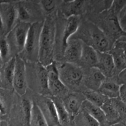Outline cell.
<instances>
[{
    "instance_id": "cell-41",
    "label": "cell",
    "mask_w": 126,
    "mask_h": 126,
    "mask_svg": "<svg viewBox=\"0 0 126 126\" xmlns=\"http://www.w3.org/2000/svg\"><path fill=\"white\" fill-rule=\"evenodd\" d=\"M2 60H1V56H0V67H1V65H2Z\"/></svg>"
},
{
    "instance_id": "cell-17",
    "label": "cell",
    "mask_w": 126,
    "mask_h": 126,
    "mask_svg": "<svg viewBox=\"0 0 126 126\" xmlns=\"http://www.w3.org/2000/svg\"><path fill=\"white\" fill-rule=\"evenodd\" d=\"M121 85L117 80L106 78L100 86L98 91L108 99L119 97Z\"/></svg>"
},
{
    "instance_id": "cell-4",
    "label": "cell",
    "mask_w": 126,
    "mask_h": 126,
    "mask_svg": "<svg viewBox=\"0 0 126 126\" xmlns=\"http://www.w3.org/2000/svg\"><path fill=\"white\" fill-rule=\"evenodd\" d=\"M59 78L67 89H76L84 81L82 68L76 64L67 62H56Z\"/></svg>"
},
{
    "instance_id": "cell-35",
    "label": "cell",
    "mask_w": 126,
    "mask_h": 126,
    "mask_svg": "<svg viewBox=\"0 0 126 126\" xmlns=\"http://www.w3.org/2000/svg\"><path fill=\"white\" fill-rule=\"evenodd\" d=\"M119 98L123 101V103L126 105V86L121 85L119 92Z\"/></svg>"
},
{
    "instance_id": "cell-37",
    "label": "cell",
    "mask_w": 126,
    "mask_h": 126,
    "mask_svg": "<svg viewBox=\"0 0 126 126\" xmlns=\"http://www.w3.org/2000/svg\"><path fill=\"white\" fill-rule=\"evenodd\" d=\"M0 126H9L8 124L5 121H1L0 122Z\"/></svg>"
},
{
    "instance_id": "cell-13",
    "label": "cell",
    "mask_w": 126,
    "mask_h": 126,
    "mask_svg": "<svg viewBox=\"0 0 126 126\" xmlns=\"http://www.w3.org/2000/svg\"><path fill=\"white\" fill-rule=\"evenodd\" d=\"M95 68L98 69L106 78H111L116 71L113 58L110 52H98V61Z\"/></svg>"
},
{
    "instance_id": "cell-39",
    "label": "cell",
    "mask_w": 126,
    "mask_h": 126,
    "mask_svg": "<svg viewBox=\"0 0 126 126\" xmlns=\"http://www.w3.org/2000/svg\"><path fill=\"white\" fill-rule=\"evenodd\" d=\"M0 30H2V23L1 16H0Z\"/></svg>"
},
{
    "instance_id": "cell-7",
    "label": "cell",
    "mask_w": 126,
    "mask_h": 126,
    "mask_svg": "<svg viewBox=\"0 0 126 126\" xmlns=\"http://www.w3.org/2000/svg\"><path fill=\"white\" fill-rule=\"evenodd\" d=\"M16 57L12 87L19 95L23 96L27 91V70L25 61L18 55Z\"/></svg>"
},
{
    "instance_id": "cell-20",
    "label": "cell",
    "mask_w": 126,
    "mask_h": 126,
    "mask_svg": "<svg viewBox=\"0 0 126 126\" xmlns=\"http://www.w3.org/2000/svg\"><path fill=\"white\" fill-rule=\"evenodd\" d=\"M17 20L18 22L32 23V19L34 17V11H33V7L27 6L25 1L18 2L17 4Z\"/></svg>"
},
{
    "instance_id": "cell-36",
    "label": "cell",
    "mask_w": 126,
    "mask_h": 126,
    "mask_svg": "<svg viewBox=\"0 0 126 126\" xmlns=\"http://www.w3.org/2000/svg\"><path fill=\"white\" fill-rule=\"evenodd\" d=\"M6 106H5L3 100L2 99L1 97L0 96V114H6Z\"/></svg>"
},
{
    "instance_id": "cell-26",
    "label": "cell",
    "mask_w": 126,
    "mask_h": 126,
    "mask_svg": "<svg viewBox=\"0 0 126 126\" xmlns=\"http://www.w3.org/2000/svg\"><path fill=\"white\" fill-rule=\"evenodd\" d=\"M16 65V57H12L11 59L5 63L3 69V79L7 85L12 86L14 73Z\"/></svg>"
},
{
    "instance_id": "cell-29",
    "label": "cell",
    "mask_w": 126,
    "mask_h": 126,
    "mask_svg": "<svg viewBox=\"0 0 126 126\" xmlns=\"http://www.w3.org/2000/svg\"><path fill=\"white\" fill-rule=\"evenodd\" d=\"M33 103L28 98H24L22 102V113L23 120L25 125L29 126Z\"/></svg>"
},
{
    "instance_id": "cell-6",
    "label": "cell",
    "mask_w": 126,
    "mask_h": 126,
    "mask_svg": "<svg viewBox=\"0 0 126 126\" xmlns=\"http://www.w3.org/2000/svg\"><path fill=\"white\" fill-rule=\"evenodd\" d=\"M33 67H31L29 71V81L33 89L40 94L49 93L48 90V78L45 66L39 62L34 63Z\"/></svg>"
},
{
    "instance_id": "cell-14",
    "label": "cell",
    "mask_w": 126,
    "mask_h": 126,
    "mask_svg": "<svg viewBox=\"0 0 126 126\" xmlns=\"http://www.w3.org/2000/svg\"><path fill=\"white\" fill-rule=\"evenodd\" d=\"M86 1H64L60 5V11L66 18L71 16H80L85 11Z\"/></svg>"
},
{
    "instance_id": "cell-31",
    "label": "cell",
    "mask_w": 126,
    "mask_h": 126,
    "mask_svg": "<svg viewBox=\"0 0 126 126\" xmlns=\"http://www.w3.org/2000/svg\"><path fill=\"white\" fill-rule=\"evenodd\" d=\"M39 6L43 12L46 14H50L54 11L57 6L55 1H49V0H43L39 2Z\"/></svg>"
},
{
    "instance_id": "cell-28",
    "label": "cell",
    "mask_w": 126,
    "mask_h": 126,
    "mask_svg": "<svg viewBox=\"0 0 126 126\" xmlns=\"http://www.w3.org/2000/svg\"><path fill=\"white\" fill-rule=\"evenodd\" d=\"M11 49L6 39V36L0 37V56L2 62L6 63L10 60L11 57Z\"/></svg>"
},
{
    "instance_id": "cell-10",
    "label": "cell",
    "mask_w": 126,
    "mask_h": 126,
    "mask_svg": "<svg viewBox=\"0 0 126 126\" xmlns=\"http://www.w3.org/2000/svg\"><path fill=\"white\" fill-rule=\"evenodd\" d=\"M45 118L48 126H60L55 105L50 97L41 96L35 102Z\"/></svg>"
},
{
    "instance_id": "cell-19",
    "label": "cell",
    "mask_w": 126,
    "mask_h": 126,
    "mask_svg": "<svg viewBox=\"0 0 126 126\" xmlns=\"http://www.w3.org/2000/svg\"><path fill=\"white\" fill-rule=\"evenodd\" d=\"M98 61V52L92 47L83 43L79 63L87 68H95Z\"/></svg>"
},
{
    "instance_id": "cell-23",
    "label": "cell",
    "mask_w": 126,
    "mask_h": 126,
    "mask_svg": "<svg viewBox=\"0 0 126 126\" xmlns=\"http://www.w3.org/2000/svg\"><path fill=\"white\" fill-rule=\"evenodd\" d=\"M85 100L96 106L101 107L108 98L100 93L98 91L87 89L82 92Z\"/></svg>"
},
{
    "instance_id": "cell-3",
    "label": "cell",
    "mask_w": 126,
    "mask_h": 126,
    "mask_svg": "<svg viewBox=\"0 0 126 126\" xmlns=\"http://www.w3.org/2000/svg\"><path fill=\"white\" fill-rule=\"evenodd\" d=\"M44 21L31 23L25 44L24 49L19 56L23 60L32 63L38 62L40 36Z\"/></svg>"
},
{
    "instance_id": "cell-42",
    "label": "cell",
    "mask_w": 126,
    "mask_h": 126,
    "mask_svg": "<svg viewBox=\"0 0 126 126\" xmlns=\"http://www.w3.org/2000/svg\"><path fill=\"white\" fill-rule=\"evenodd\" d=\"M0 81H1V77H0Z\"/></svg>"
},
{
    "instance_id": "cell-9",
    "label": "cell",
    "mask_w": 126,
    "mask_h": 126,
    "mask_svg": "<svg viewBox=\"0 0 126 126\" xmlns=\"http://www.w3.org/2000/svg\"><path fill=\"white\" fill-rule=\"evenodd\" d=\"M0 16L2 20V30L6 35L17 23L16 4L11 2H0Z\"/></svg>"
},
{
    "instance_id": "cell-34",
    "label": "cell",
    "mask_w": 126,
    "mask_h": 126,
    "mask_svg": "<svg viewBox=\"0 0 126 126\" xmlns=\"http://www.w3.org/2000/svg\"><path fill=\"white\" fill-rule=\"evenodd\" d=\"M117 81L121 86V85L126 86V68L124 69L118 73Z\"/></svg>"
},
{
    "instance_id": "cell-16",
    "label": "cell",
    "mask_w": 126,
    "mask_h": 126,
    "mask_svg": "<svg viewBox=\"0 0 126 126\" xmlns=\"http://www.w3.org/2000/svg\"><path fill=\"white\" fill-rule=\"evenodd\" d=\"M105 79V76L98 69L91 68H89L87 75L85 76L84 75L83 81L88 89L98 91L100 86Z\"/></svg>"
},
{
    "instance_id": "cell-15",
    "label": "cell",
    "mask_w": 126,
    "mask_h": 126,
    "mask_svg": "<svg viewBox=\"0 0 126 126\" xmlns=\"http://www.w3.org/2000/svg\"><path fill=\"white\" fill-rule=\"evenodd\" d=\"M80 22V16H71L66 19L62 39L63 51L67 45L68 42L70 38L73 36L78 30L79 27L81 25Z\"/></svg>"
},
{
    "instance_id": "cell-32",
    "label": "cell",
    "mask_w": 126,
    "mask_h": 126,
    "mask_svg": "<svg viewBox=\"0 0 126 126\" xmlns=\"http://www.w3.org/2000/svg\"><path fill=\"white\" fill-rule=\"evenodd\" d=\"M126 4V1H119V0H118V1H113L111 5L110 8L108 10L112 14H113L115 15L116 16L118 17L119 12L121 11V10L123 9V7L125 6Z\"/></svg>"
},
{
    "instance_id": "cell-12",
    "label": "cell",
    "mask_w": 126,
    "mask_h": 126,
    "mask_svg": "<svg viewBox=\"0 0 126 126\" xmlns=\"http://www.w3.org/2000/svg\"><path fill=\"white\" fill-rule=\"evenodd\" d=\"M84 100L85 98L83 95L78 93L70 94L62 100L64 107L70 116V120H74L75 117L79 113Z\"/></svg>"
},
{
    "instance_id": "cell-24",
    "label": "cell",
    "mask_w": 126,
    "mask_h": 126,
    "mask_svg": "<svg viewBox=\"0 0 126 126\" xmlns=\"http://www.w3.org/2000/svg\"><path fill=\"white\" fill-rule=\"evenodd\" d=\"M110 53L111 54L113 58L116 71H119V73L122 70L126 68V55L121 49L116 47H113Z\"/></svg>"
},
{
    "instance_id": "cell-33",
    "label": "cell",
    "mask_w": 126,
    "mask_h": 126,
    "mask_svg": "<svg viewBox=\"0 0 126 126\" xmlns=\"http://www.w3.org/2000/svg\"><path fill=\"white\" fill-rule=\"evenodd\" d=\"M118 20L121 28L126 25V4L118 14Z\"/></svg>"
},
{
    "instance_id": "cell-1",
    "label": "cell",
    "mask_w": 126,
    "mask_h": 126,
    "mask_svg": "<svg viewBox=\"0 0 126 126\" xmlns=\"http://www.w3.org/2000/svg\"><path fill=\"white\" fill-rule=\"evenodd\" d=\"M75 36L82 43L92 47L98 52H110L113 48L114 43L93 22H86L80 25Z\"/></svg>"
},
{
    "instance_id": "cell-21",
    "label": "cell",
    "mask_w": 126,
    "mask_h": 126,
    "mask_svg": "<svg viewBox=\"0 0 126 126\" xmlns=\"http://www.w3.org/2000/svg\"><path fill=\"white\" fill-rule=\"evenodd\" d=\"M52 100L54 104L55 105L58 120L60 126H66L70 123V118L66 111V108L64 107L62 100L58 97H50Z\"/></svg>"
},
{
    "instance_id": "cell-43",
    "label": "cell",
    "mask_w": 126,
    "mask_h": 126,
    "mask_svg": "<svg viewBox=\"0 0 126 126\" xmlns=\"http://www.w3.org/2000/svg\"><path fill=\"white\" fill-rule=\"evenodd\" d=\"M0 115H1V114H0ZM0 122H1V121H0Z\"/></svg>"
},
{
    "instance_id": "cell-2",
    "label": "cell",
    "mask_w": 126,
    "mask_h": 126,
    "mask_svg": "<svg viewBox=\"0 0 126 126\" xmlns=\"http://www.w3.org/2000/svg\"><path fill=\"white\" fill-rule=\"evenodd\" d=\"M56 27L54 21L50 18L44 20L40 36L38 62L46 66L54 62Z\"/></svg>"
},
{
    "instance_id": "cell-30",
    "label": "cell",
    "mask_w": 126,
    "mask_h": 126,
    "mask_svg": "<svg viewBox=\"0 0 126 126\" xmlns=\"http://www.w3.org/2000/svg\"><path fill=\"white\" fill-rule=\"evenodd\" d=\"M120 116L121 119H126V105L119 98V97L110 99Z\"/></svg>"
},
{
    "instance_id": "cell-27",
    "label": "cell",
    "mask_w": 126,
    "mask_h": 126,
    "mask_svg": "<svg viewBox=\"0 0 126 126\" xmlns=\"http://www.w3.org/2000/svg\"><path fill=\"white\" fill-rule=\"evenodd\" d=\"M29 126H48L45 118L35 103H33Z\"/></svg>"
},
{
    "instance_id": "cell-5",
    "label": "cell",
    "mask_w": 126,
    "mask_h": 126,
    "mask_svg": "<svg viewBox=\"0 0 126 126\" xmlns=\"http://www.w3.org/2000/svg\"><path fill=\"white\" fill-rule=\"evenodd\" d=\"M31 23L17 22L6 36L11 52L16 56L23 51Z\"/></svg>"
},
{
    "instance_id": "cell-8",
    "label": "cell",
    "mask_w": 126,
    "mask_h": 126,
    "mask_svg": "<svg viewBox=\"0 0 126 126\" xmlns=\"http://www.w3.org/2000/svg\"><path fill=\"white\" fill-rule=\"evenodd\" d=\"M48 78V90L54 97H58L66 93L67 88L60 79L56 62H53L45 66Z\"/></svg>"
},
{
    "instance_id": "cell-38",
    "label": "cell",
    "mask_w": 126,
    "mask_h": 126,
    "mask_svg": "<svg viewBox=\"0 0 126 126\" xmlns=\"http://www.w3.org/2000/svg\"><path fill=\"white\" fill-rule=\"evenodd\" d=\"M110 126H126V125L124 123H116V124H113V125H111Z\"/></svg>"
},
{
    "instance_id": "cell-22",
    "label": "cell",
    "mask_w": 126,
    "mask_h": 126,
    "mask_svg": "<svg viewBox=\"0 0 126 126\" xmlns=\"http://www.w3.org/2000/svg\"><path fill=\"white\" fill-rule=\"evenodd\" d=\"M100 108L103 110L107 121L108 122L110 125H113L116 123H119L121 119L120 116L111 103L110 100H107V102Z\"/></svg>"
},
{
    "instance_id": "cell-25",
    "label": "cell",
    "mask_w": 126,
    "mask_h": 126,
    "mask_svg": "<svg viewBox=\"0 0 126 126\" xmlns=\"http://www.w3.org/2000/svg\"><path fill=\"white\" fill-rule=\"evenodd\" d=\"M74 120L76 126H100L99 124L82 108Z\"/></svg>"
},
{
    "instance_id": "cell-40",
    "label": "cell",
    "mask_w": 126,
    "mask_h": 126,
    "mask_svg": "<svg viewBox=\"0 0 126 126\" xmlns=\"http://www.w3.org/2000/svg\"><path fill=\"white\" fill-rule=\"evenodd\" d=\"M122 29H123V30L124 31V32H126V25H125L124 27H122Z\"/></svg>"
},
{
    "instance_id": "cell-18",
    "label": "cell",
    "mask_w": 126,
    "mask_h": 126,
    "mask_svg": "<svg viewBox=\"0 0 126 126\" xmlns=\"http://www.w3.org/2000/svg\"><path fill=\"white\" fill-rule=\"evenodd\" d=\"M82 108L91 115L99 124L100 126H110L100 107L93 105L85 100L82 103Z\"/></svg>"
},
{
    "instance_id": "cell-11",
    "label": "cell",
    "mask_w": 126,
    "mask_h": 126,
    "mask_svg": "<svg viewBox=\"0 0 126 126\" xmlns=\"http://www.w3.org/2000/svg\"><path fill=\"white\" fill-rule=\"evenodd\" d=\"M83 43L80 39L70 38L63 50L64 62L76 64L79 62L82 53Z\"/></svg>"
}]
</instances>
